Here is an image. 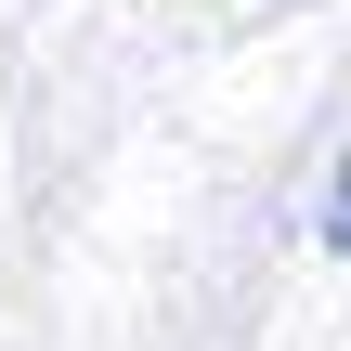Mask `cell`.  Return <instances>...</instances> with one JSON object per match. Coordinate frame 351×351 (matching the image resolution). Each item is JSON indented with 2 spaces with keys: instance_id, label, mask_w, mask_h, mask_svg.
<instances>
[{
  "instance_id": "cell-1",
  "label": "cell",
  "mask_w": 351,
  "mask_h": 351,
  "mask_svg": "<svg viewBox=\"0 0 351 351\" xmlns=\"http://www.w3.org/2000/svg\"><path fill=\"white\" fill-rule=\"evenodd\" d=\"M326 247H339V261H351V156H339V169H326Z\"/></svg>"
}]
</instances>
